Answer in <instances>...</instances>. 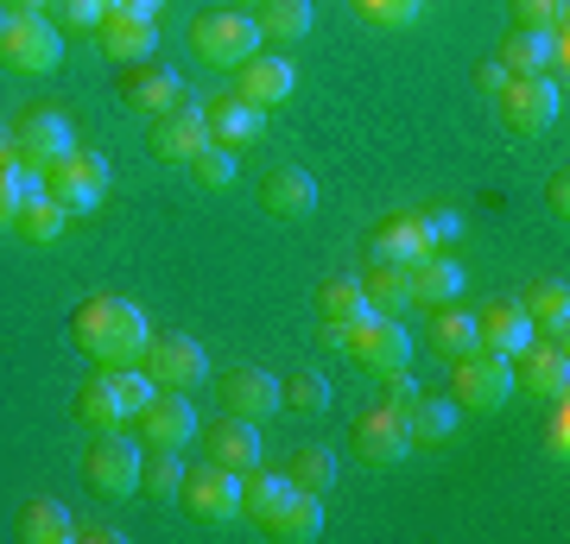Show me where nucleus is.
Here are the masks:
<instances>
[{"mask_svg":"<svg viewBox=\"0 0 570 544\" xmlns=\"http://www.w3.org/2000/svg\"><path fill=\"white\" fill-rule=\"evenodd\" d=\"M70 336H77V348L96 367H140L146 343H153V323H146V310L134 298H108V291H96V298L77 304Z\"/></svg>","mask_w":570,"mask_h":544,"instance_id":"f257e3e1","label":"nucleus"},{"mask_svg":"<svg viewBox=\"0 0 570 544\" xmlns=\"http://www.w3.org/2000/svg\"><path fill=\"white\" fill-rule=\"evenodd\" d=\"M153 374L146 367H96V380H82L77 393V418L89 431H121L127 418H140L146 405H153Z\"/></svg>","mask_w":570,"mask_h":544,"instance_id":"f03ea898","label":"nucleus"},{"mask_svg":"<svg viewBox=\"0 0 570 544\" xmlns=\"http://www.w3.org/2000/svg\"><path fill=\"white\" fill-rule=\"evenodd\" d=\"M0 63L20 77H51L63 63V39L45 13H7L0 20Z\"/></svg>","mask_w":570,"mask_h":544,"instance_id":"7ed1b4c3","label":"nucleus"},{"mask_svg":"<svg viewBox=\"0 0 570 544\" xmlns=\"http://www.w3.org/2000/svg\"><path fill=\"white\" fill-rule=\"evenodd\" d=\"M190 44H197V58L216 63V70H242V63L261 51V26L247 20V13H235V7L197 13V20H190Z\"/></svg>","mask_w":570,"mask_h":544,"instance_id":"20e7f679","label":"nucleus"},{"mask_svg":"<svg viewBox=\"0 0 570 544\" xmlns=\"http://www.w3.org/2000/svg\"><path fill=\"white\" fill-rule=\"evenodd\" d=\"M501 127L508 133H546V127H558V115H564V82L558 77H508V89H501Z\"/></svg>","mask_w":570,"mask_h":544,"instance_id":"39448f33","label":"nucleus"},{"mask_svg":"<svg viewBox=\"0 0 570 544\" xmlns=\"http://www.w3.org/2000/svg\"><path fill=\"white\" fill-rule=\"evenodd\" d=\"M140 444L121 437V431H96V444L82 456V482L108 494V501H127V494H140Z\"/></svg>","mask_w":570,"mask_h":544,"instance_id":"423d86ee","label":"nucleus"},{"mask_svg":"<svg viewBox=\"0 0 570 544\" xmlns=\"http://www.w3.org/2000/svg\"><path fill=\"white\" fill-rule=\"evenodd\" d=\"M336 348H355V362L374 367V374H400V367H412V336L400 317H381V310H367L362 323H348L343 336H336Z\"/></svg>","mask_w":570,"mask_h":544,"instance_id":"0eeeda50","label":"nucleus"},{"mask_svg":"<svg viewBox=\"0 0 570 544\" xmlns=\"http://www.w3.org/2000/svg\"><path fill=\"white\" fill-rule=\"evenodd\" d=\"M45 190L70 209V216H82V209H102L108 202V159L102 152H63L51 171H45Z\"/></svg>","mask_w":570,"mask_h":544,"instance_id":"6e6552de","label":"nucleus"},{"mask_svg":"<svg viewBox=\"0 0 570 544\" xmlns=\"http://www.w3.org/2000/svg\"><path fill=\"white\" fill-rule=\"evenodd\" d=\"M184 513L223 525V520H242V475L223 463H204V468H184V487H178Z\"/></svg>","mask_w":570,"mask_h":544,"instance_id":"1a4fd4ad","label":"nucleus"},{"mask_svg":"<svg viewBox=\"0 0 570 544\" xmlns=\"http://www.w3.org/2000/svg\"><path fill=\"white\" fill-rule=\"evenodd\" d=\"M513 393V362L508 355H489V348H469L456 362V405L463 412H501Z\"/></svg>","mask_w":570,"mask_h":544,"instance_id":"9d476101","label":"nucleus"},{"mask_svg":"<svg viewBox=\"0 0 570 544\" xmlns=\"http://www.w3.org/2000/svg\"><path fill=\"white\" fill-rule=\"evenodd\" d=\"M13 140H20V165L39 171V178L63 159V152H77V133H70V121H63L58 108H26L20 127H13Z\"/></svg>","mask_w":570,"mask_h":544,"instance_id":"9b49d317","label":"nucleus"},{"mask_svg":"<svg viewBox=\"0 0 570 544\" xmlns=\"http://www.w3.org/2000/svg\"><path fill=\"white\" fill-rule=\"evenodd\" d=\"M355 456L367 468H393L412 456V431H406V412L400 405H374L355 418Z\"/></svg>","mask_w":570,"mask_h":544,"instance_id":"f8f14e48","label":"nucleus"},{"mask_svg":"<svg viewBox=\"0 0 570 544\" xmlns=\"http://www.w3.org/2000/svg\"><path fill=\"white\" fill-rule=\"evenodd\" d=\"M501 63H508V77H558L564 82V32H527V26H513L508 39H501Z\"/></svg>","mask_w":570,"mask_h":544,"instance_id":"ddd939ff","label":"nucleus"},{"mask_svg":"<svg viewBox=\"0 0 570 544\" xmlns=\"http://www.w3.org/2000/svg\"><path fill=\"white\" fill-rule=\"evenodd\" d=\"M513 386H527V393H539V399H564L570 393V355H564V343H539L532 336L520 355H513Z\"/></svg>","mask_w":570,"mask_h":544,"instance_id":"4468645a","label":"nucleus"},{"mask_svg":"<svg viewBox=\"0 0 570 544\" xmlns=\"http://www.w3.org/2000/svg\"><path fill=\"white\" fill-rule=\"evenodd\" d=\"M532 336H539V329H532V317H527L520 298H494V304L475 310V348H489V355H508L513 362Z\"/></svg>","mask_w":570,"mask_h":544,"instance_id":"2eb2a0df","label":"nucleus"},{"mask_svg":"<svg viewBox=\"0 0 570 544\" xmlns=\"http://www.w3.org/2000/svg\"><path fill=\"white\" fill-rule=\"evenodd\" d=\"M140 367L153 374V386H178V393H184V386L204 380L209 355L190 343V336H153V343H146V355H140Z\"/></svg>","mask_w":570,"mask_h":544,"instance_id":"dca6fc26","label":"nucleus"},{"mask_svg":"<svg viewBox=\"0 0 570 544\" xmlns=\"http://www.w3.org/2000/svg\"><path fill=\"white\" fill-rule=\"evenodd\" d=\"M140 431L153 449H184L190 437H197V405L184 399L178 386H159L153 393V405L140 412Z\"/></svg>","mask_w":570,"mask_h":544,"instance_id":"f3484780","label":"nucleus"},{"mask_svg":"<svg viewBox=\"0 0 570 544\" xmlns=\"http://www.w3.org/2000/svg\"><path fill=\"white\" fill-rule=\"evenodd\" d=\"M216 399H223V412L261 424V418L279 412V380H273L266 367H228L223 380H216Z\"/></svg>","mask_w":570,"mask_h":544,"instance_id":"a211bd4d","label":"nucleus"},{"mask_svg":"<svg viewBox=\"0 0 570 544\" xmlns=\"http://www.w3.org/2000/svg\"><path fill=\"white\" fill-rule=\"evenodd\" d=\"M204 146H209V121H204V108H190V101H178V108L159 115V127H153V152H159L165 165H190Z\"/></svg>","mask_w":570,"mask_h":544,"instance_id":"6ab92c4d","label":"nucleus"},{"mask_svg":"<svg viewBox=\"0 0 570 544\" xmlns=\"http://www.w3.org/2000/svg\"><path fill=\"white\" fill-rule=\"evenodd\" d=\"M292 82H298L292 58H266V51H254V58L235 70V96L254 101V108H279V101H292Z\"/></svg>","mask_w":570,"mask_h":544,"instance_id":"aec40b11","label":"nucleus"},{"mask_svg":"<svg viewBox=\"0 0 570 544\" xmlns=\"http://www.w3.org/2000/svg\"><path fill=\"white\" fill-rule=\"evenodd\" d=\"M204 121H209V140L216 146L242 152V146H254L266 133V108H254V101H242V96H209Z\"/></svg>","mask_w":570,"mask_h":544,"instance_id":"412c9836","label":"nucleus"},{"mask_svg":"<svg viewBox=\"0 0 570 544\" xmlns=\"http://www.w3.org/2000/svg\"><path fill=\"white\" fill-rule=\"evenodd\" d=\"M96 32H102V51L115 63H146L159 51V20H140V13H121V7H108Z\"/></svg>","mask_w":570,"mask_h":544,"instance_id":"4be33fe9","label":"nucleus"},{"mask_svg":"<svg viewBox=\"0 0 570 544\" xmlns=\"http://www.w3.org/2000/svg\"><path fill=\"white\" fill-rule=\"evenodd\" d=\"M261 202H266V216H279V222H305L311 209H317V178H311L305 165H279L261 184Z\"/></svg>","mask_w":570,"mask_h":544,"instance_id":"5701e85b","label":"nucleus"},{"mask_svg":"<svg viewBox=\"0 0 570 544\" xmlns=\"http://www.w3.org/2000/svg\"><path fill=\"white\" fill-rule=\"evenodd\" d=\"M406 285H412V304L438 310V304H456V298H463V266L450 260L444 247H431L425 260L406 266Z\"/></svg>","mask_w":570,"mask_h":544,"instance_id":"b1692460","label":"nucleus"},{"mask_svg":"<svg viewBox=\"0 0 570 544\" xmlns=\"http://www.w3.org/2000/svg\"><path fill=\"white\" fill-rule=\"evenodd\" d=\"M204 449H209V463L235 468V475H247V468L266 456V449H261V424H254V418H235V412H228L223 424H209Z\"/></svg>","mask_w":570,"mask_h":544,"instance_id":"393cba45","label":"nucleus"},{"mask_svg":"<svg viewBox=\"0 0 570 544\" xmlns=\"http://www.w3.org/2000/svg\"><path fill=\"white\" fill-rule=\"evenodd\" d=\"M127 108H140V115H171V108H178L184 101V82H178V70H165V63H134V70H127Z\"/></svg>","mask_w":570,"mask_h":544,"instance_id":"a878e982","label":"nucleus"},{"mask_svg":"<svg viewBox=\"0 0 570 544\" xmlns=\"http://www.w3.org/2000/svg\"><path fill=\"white\" fill-rule=\"evenodd\" d=\"M13 228H20L26 241H39V247H51L70 228V209H63L51 190H45V178H32L26 184V202H20V216H13Z\"/></svg>","mask_w":570,"mask_h":544,"instance_id":"bb28decb","label":"nucleus"},{"mask_svg":"<svg viewBox=\"0 0 570 544\" xmlns=\"http://www.w3.org/2000/svg\"><path fill=\"white\" fill-rule=\"evenodd\" d=\"M292 494H298V487H292V475H285V468H261V463H254L242 475V513H254L261 525L279 520V506L292 501Z\"/></svg>","mask_w":570,"mask_h":544,"instance_id":"cd10ccee","label":"nucleus"},{"mask_svg":"<svg viewBox=\"0 0 570 544\" xmlns=\"http://www.w3.org/2000/svg\"><path fill=\"white\" fill-rule=\"evenodd\" d=\"M20 538L26 544H70L77 538V520H70V506L51 501V494H32L20 506Z\"/></svg>","mask_w":570,"mask_h":544,"instance_id":"c85d7f7f","label":"nucleus"},{"mask_svg":"<svg viewBox=\"0 0 570 544\" xmlns=\"http://www.w3.org/2000/svg\"><path fill=\"white\" fill-rule=\"evenodd\" d=\"M431 254V235L419 216H393V222H381V235H374V260H393V266H412Z\"/></svg>","mask_w":570,"mask_h":544,"instance_id":"c756f323","label":"nucleus"},{"mask_svg":"<svg viewBox=\"0 0 570 544\" xmlns=\"http://www.w3.org/2000/svg\"><path fill=\"white\" fill-rule=\"evenodd\" d=\"M317 310H324V343H336L348 323L367 317V298H362V279H330L317 291Z\"/></svg>","mask_w":570,"mask_h":544,"instance_id":"7c9ffc66","label":"nucleus"},{"mask_svg":"<svg viewBox=\"0 0 570 544\" xmlns=\"http://www.w3.org/2000/svg\"><path fill=\"white\" fill-rule=\"evenodd\" d=\"M362 298L367 310H381V317H400L412 304V285H406V266H393V260H374L362 273Z\"/></svg>","mask_w":570,"mask_h":544,"instance_id":"2f4dec72","label":"nucleus"},{"mask_svg":"<svg viewBox=\"0 0 570 544\" xmlns=\"http://www.w3.org/2000/svg\"><path fill=\"white\" fill-rule=\"evenodd\" d=\"M456 412H463L456 399H425V393H419V399L406 405L412 449H419V444H450V437H456Z\"/></svg>","mask_w":570,"mask_h":544,"instance_id":"473e14b6","label":"nucleus"},{"mask_svg":"<svg viewBox=\"0 0 570 544\" xmlns=\"http://www.w3.org/2000/svg\"><path fill=\"white\" fill-rule=\"evenodd\" d=\"M311 20H317V7L311 0H261V39H273V44H298L311 32Z\"/></svg>","mask_w":570,"mask_h":544,"instance_id":"72a5a7b5","label":"nucleus"},{"mask_svg":"<svg viewBox=\"0 0 570 544\" xmlns=\"http://www.w3.org/2000/svg\"><path fill=\"white\" fill-rule=\"evenodd\" d=\"M266 532H273V538H292V544H311L317 532H324V494H305V487H298Z\"/></svg>","mask_w":570,"mask_h":544,"instance_id":"f704fd0d","label":"nucleus"},{"mask_svg":"<svg viewBox=\"0 0 570 544\" xmlns=\"http://www.w3.org/2000/svg\"><path fill=\"white\" fill-rule=\"evenodd\" d=\"M292 487H305V494H330L336 487V449L330 444H298L292 449V463H285Z\"/></svg>","mask_w":570,"mask_h":544,"instance_id":"c9c22d12","label":"nucleus"},{"mask_svg":"<svg viewBox=\"0 0 570 544\" xmlns=\"http://www.w3.org/2000/svg\"><path fill=\"white\" fill-rule=\"evenodd\" d=\"M279 412H330V374L324 367H298L279 380Z\"/></svg>","mask_w":570,"mask_h":544,"instance_id":"e433bc0d","label":"nucleus"},{"mask_svg":"<svg viewBox=\"0 0 570 544\" xmlns=\"http://www.w3.org/2000/svg\"><path fill=\"white\" fill-rule=\"evenodd\" d=\"M527 304V317H532V329L539 336H551V343H564V329H570V291L564 285H539L532 298H520Z\"/></svg>","mask_w":570,"mask_h":544,"instance_id":"4c0bfd02","label":"nucleus"},{"mask_svg":"<svg viewBox=\"0 0 570 544\" xmlns=\"http://www.w3.org/2000/svg\"><path fill=\"white\" fill-rule=\"evenodd\" d=\"M431 343L444 348V355H469V348H475V310L438 304V310H431Z\"/></svg>","mask_w":570,"mask_h":544,"instance_id":"58836bf2","label":"nucleus"},{"mask_svg":"<svg viewBox=\"0 0 570 544\" xmlns=\"http://www.w3.org/2000/svg\"><path fill=\"white\" fill-rule=\"evenodd\" d=\"M140 487L153 494V501H178V487H184V456L178 449H153L140 463Z\"/></svg>","mask_w":570,"mask_h":544,"instance_id":"ea45409f","label":"nucleus"},{"mask_svg":"<svg viewBox=\"0 0 570 544\" xmlns=\"http://www.w3.org/2000/svg\"><path fill=\"white\" fill-rule=\"evenodd\" d=\"M190 178L204 184V190H228V184L242 178V165H235V152H228V146H216V140H209L204 152L190 159Z\"/></svg>","mask_w":570,"mask_h":544,"instance_id":"a19ab883","label":"nucleus"},{"mask_svg":"<svg viewBox=\"0 0 570 544\" xmlns=\"http://www.w3.org/2000/svg\"><path fill=\"white\" fill-rule=\"evenodd\" d=\"M513 20L527 32H564V0H513Z\"/></svg>","mask_w":570,"mask_h":544,"instance_id":"79ce46f5","label":"nucleus"},{"mask_svg":"<svg viewBox=\"0 0 570 544\" xmlns=\"http://www.w3.org/2000/svg\"><path fill=\"white\" fill-rule=\"evenodd\" d=\"M32 178H39V171H26V165H0V228H13V216H20L26 184Z\"/></svg>","mask_w":570,"mask_h":544,"instance_id":"37998d69","label":"nucleus"},{"mask_svg":"<svg viewBox=\"0 0 570 544\" xmlns=\"http://www.w3.org/2000/svg\"><path fill=\"white\" fill-rule=\"evenodd\" d=\"M355 7H362V20H374V26H412L425 0H355Z\"/></svg>","mask_w":570,"mask_h":544,"instance_id":"c03bdc74","label":"nucleus"},{"mask_svg":"<svg viewBox=\"0 0 570 544\" xmlns=\"http://www.w3.org/2000/svg\"><path fill=\"white\" fill-rule=\"evenodd\" d=\"M431 235V247H450V241H463V216L456 209H431V216H419Z\"/></svg>","mask_w":570,"mask_h":544,"instance_id":"a18cd8bd","label":"nucleus"},{"mask_svg":"<svg viewBox=\"0 0 570 544\" xmlns=\"http://www.w3.org/2000/svg\"><path fill=\"white\" fill-rule=\"evenodd\" d=\"M546 449L551 456H570V405L551 399V418H546Z\"/></svg>","mask_w":570,"mask_h":544,"instance_id":"49530a36","label":"nucleus"},{"mask_svg":"<svg viewBox=\"0 0 570 544\" xmlns=\"http://www.w3.org/2000/svg\"><path fill=\"white\" fill-rule=\"evenodd\" d=\"M51 7H58V20L63 26H102V0H51Z\"/></svg>","mask_w":570,"mask_h":544,"instance_id":"de8ad7c7","label":"nucleus"},{"mask_svg":"<svg viewBox=\"0 0 570 544\" xmlns=\"http://www.w3.org/2000/svg\"><path fill=\"white\" fill-rule=\"evenodd\" d=\"M475 89H482V96H501V89H508V63L489 58L482 70H475Z\"/></svg>","mask_w":570,"mask_h":544,"instance_id":"09e8293b","label":"nucleus"},{"mask_svg":"<svg viewBox=\"0 0 570 544\" xmlns=\"http://www.w3.org/2000/svg\"><path fill=\"white\" fill-rule=\"evenodd\" d=\"M412 399H419V386H412L406 367H400V374H387V405H400V412H406Z\"/></svg>","mask_w":570,"mask_h":544,"instance_id":"8fccbe9b","label":"nucleus"},{"mask_svg":"<svg viewBox=\"0 0 570 544\" xmlns=\"http://www.w3.org/2000/svg\"><path fill=\"white\" fill-rule=\"evenodd\" d=\"M115 7H121V13H140V20H159L165 0H115Z\"/></svg>","mask_w":570,"mask_h":544,"instance_id":"3c124183","label":"nucleus"},{"mask_svg":"<svg viewBox=\"0 0 570 544\" xmlns=\"http://www.w3.org/2000/svg\"><path fill=\"white\" fill-rule=\"evenodd\" d=\"M77 538H89V544H115L121 532H115V525H77Z\"/></svg>","mask_w":570,"mask_h":544,"instance_id":"603ef678","label":"nucleus"},{"mask_svg":"<svg viewBox=\"0 0 570 544\" xmlns=\"http://www.w3.org/2000/svg\"><path fill=\"white\" fill-rule=\"evenodd\" d=\"M546 197H551V209L564 216V209H570V202H564V197H570V184H564V178H551V184H546Z\"/></svg>","mask_w":570,"mask_h":544,"instance_id":"864d4df0","label":"nucleus"},{"mask_svg":"<svg viewBox=\"0 0 570 544\" xmlns=\"http://www.w3.org/2000/svg\"><path fill=\"white\" fill-rule=\"evenodd\" d=\"M0 165H20V140H13L7 127H0Z\"/></svg>","mask_w":570,"mask_h":544,"instance_id":"5fc2aeb1","label":"nucleus"},{"mask_svg":"<svg viewBox=\"0 0 570 544\" xmlns=\"http://www.w3.org/2000/svg\"><path fill=\"white\" fill-rule=\"evenodd\" d=\"M51 0H13V13H45Z\"/></svg>","mask_w":570,"mask_h":544,"instance_id":"6e6d98bb","label":"nucleus"},{"mask_svg":"<svg viewBox=\"0 0 570 544\" xmlns=\"http://www.w3.org/2000/svg\"><path fill=\"white\" fill-rule=\"evenodd\" d=\"M102 7H115V0H102Z\"/></svg>","mask_w":570,"mask_h":544,"instance_id":"4d7b16f0","label":"nucleus"}]
</instances>
